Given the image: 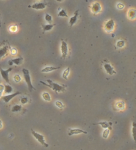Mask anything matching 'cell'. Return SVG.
Returning a JSON list of instances; mask_svg holds the SVG:
<instances>
[{
  "label": "cell",
  "instance_id": "6da1fadb",
  "mask_svg": "<svg viewBox=\"0 0 136 150\" xmlns=\"http://www.w3.org/2000/svg\"><path fill=\"white\" fill-rule=\"evenodd\" d=\"M47 83H46L45 82H44L43 81H40V83H42L44 85L47 86V87H49V88L53 90L54 91H55L56 93H60V92H64L66 89V85H59V84L57 83L53 82V81L50 80V79H48L47 80Z\"/></svg>",
  "mask_w": 136,
  "mask_h": 150
},
{
  "label": "cell",
  "instance_id": "7a4b0ae2",
  "mask_svg": "<svg viewBox=\"0 0 136 150\" xmlns=\"http://www.w3.org/2000/svg\"><path fill=\"white\" fill-rule=\"evenodd\" d=\"M22 72H23V78H24L25 81L27 85L28 89H29V91H32L33 90H35V88L32 85L31 76H30V73H29V70L27 69L23 68V69H22Z\"/></svg>",
  "mask_w": 136,
  "mask_h": 150
},
{
  "label": "cell",
  "instance_id": "3957f363",
  "mask_svg": "<svg viewBox=\"0 0 136 150\" xmlns=\"http://www.w3.org/2000/svg\"><path fill=\"white\" fill-rule=\"evenodd\" d=\"M31 133H32L33 136H34L35 138L41 145H43L44 147H49V144H47V142H45V137H44L43 135L39 134V133L33 130H31Z\"/></svg>",
  "mask_w": 136,
  "mask_h": 150
},
{
  "label": "cell",
  "instance_id": "277c9868",
  "mask_svg": "<svg viewBox=\"0 0 136 150\" xmlns=\"http://www.w3.org/2000/svg\"><path fill=\"white\" fill-rule=\"evenodd\" d=\"M114 28H115V23L113 19L108 20L104 25V30L108 33H111L113 32Z\"/></svg>",
  "mask_w": 136,
  "mask_h": 150
},
{
  "label": "cell",
  "instance_id": "5b68a950",
  "mask_svg": "<svg viewBox=\"0 0 136 150\" xmlns=\"http://www.w3.org/2000/svg\"><path fill=\"white\" fill-rule=\"evenodd\" d=\"M90 8L91 11L94 15H98L102 11V6L100 3L98 2H94V3H92Z\"/></svg>",
  "mask_w": 136,
  "mask_h": 150
},
{
  "label": "cell",
  "instance_id": "8992f818",
  "mask_svg": "<svg viewBox=\"0 0 136 150\" xmlns=\"http://www.w3.org/2000/svg\"><path fill=\"white\" fill-rule=\"evenodd\" d=\"M60 50H61L62 57L63 58H65L68 56V44L65 41H62L61 46H60Z\"/></svg>",
  "mask_w": 136,
  "mask_h": 150
},
{
  "label": "cell",
  "instance_id": "52a82bcc",
  "mask_svg": "<svg viewBox=\"0 0 136 150\" xmlns=\"http://www.w3.org/2000/svg\"><path fill=\"white\" fill-rule=\"evenodd\" d=\"M12 70V68H9L7 69H3L2 68H0V73L1 76L3 78V79L6 81L7 83H9V74L10 71Z\"/></svg>",
  "mask_w": 136,
  "mask_h": 150
},
{
  "label": "cell",
  "instance_id": "ba28073f",
  "mask_svg": "<svg viewBox=\"0 0 136 150\" xmlns=\"http://www.w3.org/2000/svg\"><path fill=\"white\" fill-rule=\"evenodd\" d=\"M46 7H47V3H43V2H38V3H35L31 5H29L28 7L32 8L33 9L43 10L44 9H45Z\"/></svg>",
  "mask_w": 136,
  "mask_h": 150
},
{
  "label": "cell",
  "instance_id": "9c48e42d",
  "mask_svg": "<svg viewBox=\"0 0 136 150\" xmlns=\"http://www.w3.org/2000/svg\"><path fill=\"white\" fill-rule=\"evenodd\" d=\"M87 134L88 132L86 131H84L81 129H78V128H72V129H69L68 132V135L69 136H72L73 135H77V134Z\"/></svg>",
  "mask_w": 136,
  "mask_h": 150
},
{
  "label": "cell",
  "instance_id": "30bf717a",
  "mask_svg": "<svg viewBox=\"0 0 136 150\" xmlns=\"http://www.w3.org/2000/svg\"><path fill=\"white\" fill-rule=\"evenodd\" d=\"M104 68L105 69L106 72L110 76H112V75L115 74L116 71L113 69V68L112 66V65L109 63H105L104 64Z\"/></svg>",
  "mask_w": 136,
  "mask_h": 150
},
{
  "label": "cell",
  "instance_id": "8fae6325",
  "mask_svg": "<svg viewBox=\"0 0 136 150\" xmlns=\"http://www.w3.org/2000/svg\"><path fill=\"white\" fill-rule=\"evenodd\" d=\"M20 94H21L20 92H16L13 94H10V95H7L3 96V97H2V100L5 102V103H8L9 102H10L12 101V99H13L14 97L17 96L18 95H20Z\"/></svg>",
  "mask_w": 136,
  "mask_h": 150
},
{
  "label": "cell",
  "instance_id": "7c38bea8",
  "mask_svg": "<svg viewBox=\"0 0 136 150\" xmlns=\"http://www.w3.org/2000/svg\"><path fill=\"white\" fill-rule=\"evenodd\" d=\"M9 52V46L5 45L0 48V59L4 58Z\"/></svg>",
  "mask_w": 136,
  "mask_h": 150
},
{
  "label": "cell",
  "instance_id": "4fadbf2b",
  "mask_svg": "<svg viewBox=\"0 0 136 150\" xmlns=\"http://www.w3.org/2000/svg\"><path fill=\"white\" fill-rule=\"evenodd\" d=\"M78 14H79V11L78 10H76V11L74 13V16L71 17L69 19V24L70 27H72L75 23L77 22V20H78Z\"/></svg>",
  "mask_w": 136,
  "mask_h": 150
},
{
  "label": "cell",
  "instance_id": "5bb4252c",
  "mask_svg": "<svg viewBox=\"0 0 136 150\" xmlns=\"http://www.w3.org/2000/svg\"><path fill=\"white\" fill-rule=\"evenodd\" d=\"M128 17L130 20H135L136 17V11L134 9H130L128 12Z\"/></svg>",
  "mask_w": 136,
  "mask_h": 150
},
{
  "label": "cell",
  "instance_id": "9a60e30c",
  "mask_svg": "<svg viewBox=\"0 0 136 150\" xmlns=\"http://www.w3.org/2000/svg\"><path fill=\"white\" fill-rule=\"evenodd\" d=\"M94 124L95 125H100L102 128H104V129H105V128H109L110 130H111V126H112V124L111 122H108L104 121L100 122L98 123H96Z\"/></svg>",
  "mask_w": 136,
  "mask_h": 150
},
{
  "label": "cell",
  "instance_id": "2e32d148",
  "mask_svg": "<svg viewBox=\"0 0 136 150\" xmlns=\"http://www.w3.org/2000/svg\"><path fill=\"white\" fill-rule=\"evenodd\" d=\"M11 60L12 61L13 64L16 65V66H19V65H21V64L23 63V58L22 57H18V58H15Z\"/></svg>",
  "mask_w": 136,
  "mask_h": 150
},
{
  "label": "cell",
  "instance_id": "e0dca14e",
  "mask_svg": "<svg viewBox=\"0 0 136 150\" xmlns=\"http://www.w3.org/2000/svg\"><path fill=\"white\" fill-rule=\"evenodd\" d=\"M59 69V68H55V67H52V66H48L44 68L43 69H41V72L42 73H49L50 71H55V70H57V69Z\"/></svg>",
  "mask_w": 136,
  "mask_h": 150
},
{
  "label": "cell",
  "instance_id": "ac0fdd59",
  "mask_svg": "<svg viewBox=\"0 0 136 150\" xmlns=\"http://www.w3.org/2000/svg\"><path fill=\"white\" fill-rule=\"evenodd\" d=\"M125 105L123 101H118L116 103V108L119 110H123L125 108Z\"/></svg>",
  "mask_w": 136,
  "mask_h": 150
},
{
  "label": "cell",
  "instance_id": "d6986e66",
  "mask_svg": "<svg viewBox=\"0 0 136 150\" xmlns=\"http://www.w3.org/2000/svg\"><path fill=\"white\" fill-rule=\"evenodd\" d=\"M55 26V24H43L42 25V28L43 31L46 32V31H50L51 29H53V28Z\"/></svg>",
  "mask_w": 136,
  "mask_h": 150
},
{
  "label": "cell",
  "instance_id": "ffe728a7",
  "mask_svg": "<svg viewBox=\"0 0 136 150\" xmlns=\"http://www.w3.org/2000/svg\"><path fill=\"white\" fill-rule=\"evenodd\" d=\"M42 98L45 101L50 102L51 101V97H50V94L48 92H43L42 93Z\"/></svg>",
  "mask_w": 136,
  "mask_h": 150
},
{
  "label": "cell",
  "instance_id": "44dd1931",
  "mask_svg": "<svg viewBox=\"0 0 136 150\" xmlns=\"http://www.w3.org/2000/svg\"><path fill=\"white\" fill-rule=\"evenodd\" d=\"M5 93L9 94L13 91V88L9 85H4V91H3Z\"/></svg>",
  "mask_w": 136,
  "mask_h": 150
},
{
  "label": "cell",
  "instance_id": "7402d4cb",
  "mask_svg": "<svg viewBox=\"0 0 136 150\" xmlns=\"http://www.w3.org/2000/svg\"><path fill=\"white\" fill-rule=\"evenodd\" d=\"M22 109V106L20 105H14L12 108V112H17L21 111Z\"/></svg>",
  "mask_w": 136,
  "mask_h": 150
},
{
  "label": "cell",
  "instance_id": "603a6c76",
  "mask_svg": "<svg viewBox=\"0 0 136 150\" xmlns=\"http://www.w3.org/2000/svg\"><path fill=\"white\" fill-rule=\"evenodd\" d=\"M70 68H66V69H65V71H63V73H62V78H64V79L67 80V79H68V75H69V73H70Z\"/></svg>",
  "mask_w": 136,
  "mask_h": 150
},
{
  "label": "cell",
  "instance_id": "cb8c5ba5",
  "mask_svg": "<svg viewBox=\"0 0 136 150\" xmlns=\"http://www.w3.org/2000/svg\"><path fill=\"white\" fill-rule=\"evenodd\" d=\"M110 130L109 128H105L102 133V138L104 139H107L108 138L109 134H110Z\"/></svg>",
  "mask_w": 136,
  "mask_h": 150
},
{
  "label": "cell",
  "instance_id": "d4e9b609",
  "mask_svg": "<svg viewBox=\"0 0 136 150\" xmlns=\"http://www.w3.org/2000/svg\"><path fill=\"white\" fill-rule=\"evenodd\" d=\"M135 130H136V124L135 122H132V136H133V140L135 141Z\"/></svg>",
  "mask_w": 136,
  "mask_h": 150
},
{
  "label": "cell",
  "instance_id": "484cf974",
  "mask_svg": "<svg viewBox=\"0 0 136 150\" xmlns=\"http://www.w3.org/2000/svg\"><path fill=\"white\" fill-rule=\"evenodd\" d=\"M58 16L60 17H68V15L64 9H60L58 13Z\"/></svg>",
  "mask_w": 136,
  "mask_h": 150
},
{
  "label": "cell",
  "instance_id": "4316f807",
  "mask_svg": "<svg viewBox=\"0 0 136 150\" xmlns=\"http://www.w3.org/2000/svg\"><path fill=\"white\" fill-rule=\"evenodd\" d=\"M125 46V41L123 40H120V41H117L116 42V46L117 48H122Z\"/></svg>",
  "mask_w": 136,
  "mask_h": 150
},
{
  "label": "cell",
  "instance_id": "83f0119b",
  "mask_svg": "<svg viewBox=\"0 0 136 150\" xmlns=\"http://www.w3.org/2000/svg\"><path fill=\"white\" fill-rule=\"evenodd\" d=\"M55 105H56V107H57L58 108H59L60 109H62V108L65 107V105L64 104L62 103L61 101H57L55 102Z\"/></svg>",
  "mask_w": 136,
  "mask_h": 150
},
{
  "label": "cell",
  "instance_id": "f1b7e54d",
  "mask_svg": "<svg viewBox=\"0 0 136 150\" xmlns=\"http://www.w3.org/2000/svg\"><path fill=\"white\" fill-rule=\"evenodd\" d=\"M45 21H47L48 23H51L53 21V17L47 13V14H45Z\"/></svg>",
  "mask_w": 136,
  "mask_h": 150
},
{
  "label": "cell",
  "instance_id": "f546056e",
  "mask_svg": "<svg viewBox=\"0 0 136 150\" xmlns=\"http://www.w3.org/2000/svg\"><path fill=\"white\" fill-rule=\"evenodd\" d=\"M21 77L19 74H16L14 76V81L15 83H19L21 81Z\"/></svg>",
  "mask_w": 136,
  "mask_h": 150
},
{
  "label": "cell",
  "instance_id": "4dcf8cb0",
  "mask_svg": "<svg viewBox=\"0 0 136 150\" xmlns=\"http://www.w3.org/2000/svg\"><path fill=\"white\" fill-rule=\"evenodd\" d=\"M9 52L11 53V54L13 55V56H15V55H16L17 53V50L15 48H11V47H9Z\"/></svg>",
  "mask_w": 136,
  "mask_h": 150
},
{
  "label": "cell",
  "instance_id": "1f68e13d",
  "mask_svg": "<svg viewBox=\"0 0 136 150\" xmlns=\"http://www.w3.org/2000/svg\"><path fill=\"white\" fill-rule=\"evenodd\" d=\"M9 29V31L12 32H15L17 31V27L16 25H12Z\"/></svg>",
  "mask_w": 136,
  "mask_h": 150
},
{
  "label": "cell",
  "instance_id": "d6a6232c",
  "mask_svg": "<svg viewBox=\"0 0 136 150\" xmlns=\"http://www.w3.org/2000/svg\"><path fill=\"white\" fill-rule=\"evenodd\" d=\"M116 7H117V8L118 9L122 10V9H124L125 5H123V3H117Z\"/></svg>",
  "mask_w": 136,
  "mask_h": 150
},
{
  "label": "cell",
  "instance_id": "836d02e7",
  "mask_svg": "<svg viewBox=\"0 0 136 150\" xmlns=\"http://www.w3.org/2000/svg\"><path fill=\"white\" fill-rule=\"evenodd\" d=\"M20 101H21V103L22 104V105H25V104L27 103L28 98H27V97H22V98H21Z\"/></svg>",
  "mask_w": 136,
  "mask_h": 150
},
{
  "label": "cell",
  "instance_id": "e575fe53",
  "mask_svg": "<svg viewBox=\"0 0 136 150\" xmlns=\"http://www.w3.org/2000/svg\"><path fill=\"white\" fill-rule=\"evenodd\" d=\"M3 91H4V85L2 84H0V91L3 92Z\"/></svg>",
  "mask_w": 136,
  "mask_h": 150
},
{
  "label": "cell",
  "instance_id": "d590c367",
  "mask_svg": "<svg viewBox=\"0 0 136 150\" xmlns=\"http://www.w3.org/2000/svg\"><path fill=\"white\" fill-rule=\"evenodd\" d=\"M2 128H3V122L2 120H0V129H2Z\"/></svg>",
  "mask_w": 136,
  "mask_h": 150
},
{
  "label": "cell",
  "instance_id": "8d00e7d4",
  "mask_svg": "<svg viewBox=\"0 0 136 150\" xmlns=\"http://www.w3.org/2000/svg\"><path fill=\"white\" fill-rule=\"evenodd\" d=\"M8 64L9 65V66H12V65H13V62H12V60H9V61H8Z\"/></svg>",
  "mask_w": 136,
  "mask_h": 150
},
{
  "label": "cell",
  "instance_id": "74e56055",
  "mask_svg": "<svg viewBox=\"0 0 136 150\" xmlns=\"http://www.w3.org/2000/svg\"><path fill=\"white\" fill-rule=\"evenodd\" d=\"M57 1L58 2H63L64 0H57Z\"/></svg>",
  "mask_w": 136,
  "mask_h": 150
},
{
  "label": "cell",
  "instance_id": "f35d334b",
  "mask_svg": "<svg viewBox=\"0 0 136 150\" xmlns=\"http://www.w3.org/2000/svg\"><path fill=\"white\" fill-rule=\"evenodd\" d=\"M2 97V92H1V91H0V98H1Z\"/></svg>",
  "mask_w": 136,
  "mask_h": 150
},
{
  "label": "cell",
  "instance_id": "ab89813d",
  "mask_svg": "<svg viewBox=\"0 0 136 150\" xmlns=\"http://www.w3.org/2000/svg\"><path fill=\"white\" fill-rule=\"evenodd\" d=\"M0 25H1V21H0Z\"/></svg>",
  "mask_w": 136,
  "mask_h": 150
},
{
  "label": "cell",
  "instance_id": "60d3db41",
  "mask_svg": "<svg viewBox=\"0 0 136 150\" xmlns=\"http://www.w3.org/2000/svg\"><path fill=\"white\" fill-rule=\"evenodd\" d=\"M0 81H1V79H0Z\"/></svg>",
  "mask_w": 136,
  "mask_h": 150
}]
</instances>
